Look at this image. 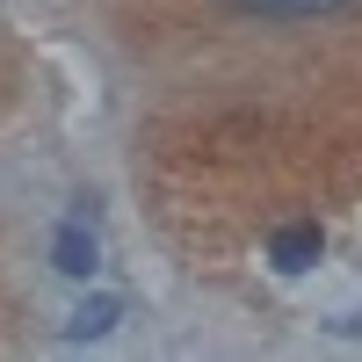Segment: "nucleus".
<instances>
[{
    "label": "nucleus",
    "mask_w": 362,
    "mask_h": 362,
    "mask_svg": "<svg viewBox=\"0 0 362 362\" xmlns=\"http://www.w3.org/2000/svg\"><path fill=\"white\" fill-rule=\"evenodd\" d=\"M239 15H261V22H297V15H334L348 0H232Z\"/></svg>",
    "instance_id": "nucleus-4"
},
{
    "label": "nucleus",
    "mask_w": 362,
    "mask_h": 362,
    "mask_svg": "<svg viewBox=\"0 0 362 362\" xmlns=\"http://www.w3.org/2000/svg\"><path fill=\"white\" fill-rule=\"evenodd\" d=\"M326 254V239H319V225H283L276 239H268V268L276 276H305V268Z\"/></svg>",
    "instance_id": "nucleus-2"
},
{
    "label": "nucleus",
    "mask_w": 362,
    "mask_h": 362,
    "mask_svg": "<svg viewBox=\"0 0 362 362\" xmlns=\"http://www.w3.org/2000/svg\"><path fill=\"white\" fill-rule=\"evenodd\" d=\"M51 268H58V276H73V283H87V276L102 268V239L87 232L80 218H73V225H58V239H51Z\"/></svg>",
    "instance_id": "nucleus-1"
},
{
    "label": "nucleus",
    "mask_w": 362,
    "mask_h": 362,
    "mask_svg": "<svg viewBox=\"0 0 362 362\" xmlns=\"http://www.w3.org/2000/svg\"><path fill=\"white\" fill-rule=\"evenodd\" d=\"M116 319H124V297L95 290V297H80V305H73V319H66V341H102Z\"/></svg>",
    "instance_id": "nucleus-3"
}]
</instances>
